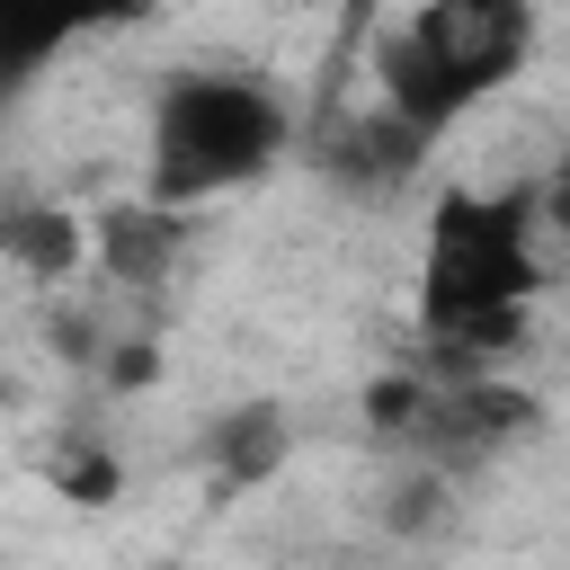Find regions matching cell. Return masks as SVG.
I'll list each match as a JSON object with an SVG mask.
<instances>
[{"instance_id": "3", "label": "cell", "mask_w": 570, "mask_h": 570, "mask_svg": "<svg viewBox=\"0 0 570 570\" xmlns=\"http://www.w3.org/2000/svg\"><path fill=\"white\" fill-rule=\"evenodd\" d=\"M543 223H534V178L508 196L454 187L428 214V249H419V312L445 347H481L499 338L525 294L543 285Z\"/></svg>"}, {"instance_id": "1", "label": "cell", "mask_w": 570, "mask_h": 570, "mask_svg": "<svg viewBox=\"0 0 570 570\" xmlns=\"http://www.w3.org/2000/svg\"><path fill=\"white\" fill-rule=\"evenodd\" d=\"M543 45V18L525 0H419L365 27V98L436 151L454 125H472Z\"/></svg>"}, {"instance_id": "2", "label": "cell", "mask_w": 570, "mask_h": 570, "mask_svg": "<svg viewBox=\"0 0 570 570\" xmlns=\"http://www.w3.org/2000/svg\"><path fill=\"white\" fill-rule=\"evenodd\" d=\"M285 151H294V107L267 71L178 62L142 116V196H151V214L223 205V196L258 187Z\"/></svg>"}, {"instance_id": "4", "label": "cell", "mask_w": 570, "mask_h": 570, "mask_svg": "<svg viewBox=\"0 0 570 570\" xmlns=\"http://www.w3.org/2000/svg\"><path fill=\"white\" fill-rule=\"evenodd\" d=\"M534 223H543V258L570 267V134H561L552 160L534 169Z\"/></svg>"}]
</instances>
